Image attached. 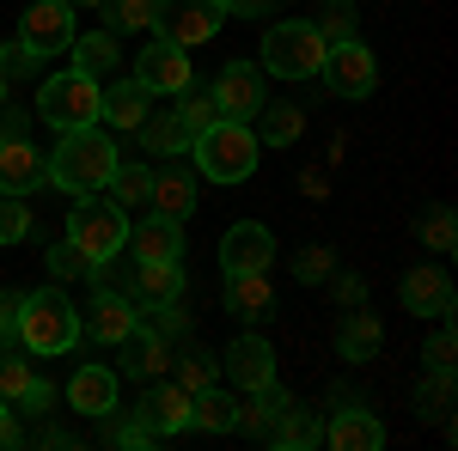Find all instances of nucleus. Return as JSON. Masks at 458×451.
Masks as SVG:
<instances>
[{
	"mask_svg": "<svg viewBox=\"0 0 458 451\" xmlns=\"http://www.w3.org/2000/svg\"><path fill=\"white\" fill-rule=\"evenodd\" d=\"M116 171V140L98 129V122H86V129H62L55 140V153H49V183L55 189H68V196H98Z\"/></svg>",
	"mask_w": 458,
	"mask_h": 451,
	"instance_id": "nucleus-1",
	"label": "nucleus"
},
{
	"mask_svg": "<svg viewBox=\"0 0 458 451\" xmlns=\"http://www.w3.org/2000/svg\"><path fill=\"white\" fill-rule=\"evenodd\" d=\"M19 347L25 354H73L80 347V312L62 287H37L19 299Z\"/></svg>",
	"mask_w": 458,
	"mask_h": 451,
	"instance_id": "nucleus-2",
	"label": "nucleus"
},
{
	"mask_svg": "<svg viewBox=\"0 0 458 451\" xmlns=\"http://www.w3.org/2000/svg\"><path fill=\"white\" fill-rule=\"evenodd\" d=\"M257 135H250V122H214L202 135L190 140V159H196V171L208 177V183H245L257 171Z\"/></svg>",
	"mask_w": 458,
	"mask_h": 451,
	"instance_id": "nucleus-3",
	"label": "nucleus"
},
{
	"mask_svg": "<svg viewBox=\"0 0 458 451\" xmlns=\"http://www.w3.org/2000/svg\"><path fill=\"white\" fill-rule=\"evenodd\" d=\"M98 98H105V86L92 79V73H55V79H43L37 86V122H49L55 135L62 129H86V122H98Z\"/></svg>",
	"mask_w": 458,
	"mask_h": 451,
	"instance_id": "nucleus-4",
	"label": "nucleus"
},
{
	"mask_svg": "<svg viewBox=\"0 0 458 451\" xmlns=\"http://www.w3.org/2000/svg\"><path fill=\"white\" fill-rule=\"evenodd\" d=\"M324 37H318V25H306V19H287V25H276V31L263 37V62L257 68L263 73H282V79H312L318 62H324Z\"/></svg>",
	"mask_w": 458,
	"mask_h": 451,
	"instance_id": "nucleus-5",
	"label": "nucleus"
},
{
	"mask_svg": "<svg viewBox=\"0 0 458 451\" xmlns=\"http://www.w3.org/2000/svg\"><path fill=\"white\" fill-rule=\"evenodd\" d=\"M68 238L86 250V263H105V256H123V238H129V220L110 202H92V196H73L68 213Z\"/></svg>",
	"mask_w": 458,
	"mask_h": 451,
	"instance_id": "nucleus-6",
	"label": "nucleus"
},
{
	"mask_svg": "<svg viewBox=\"0 0 458 451\" xmlns=\"http://www.w3.org/2000/svg\"><path fill=\"white\" fill-rule=\"evenodd\" d=\"M220 19H226L220 0H153V31L177 49H196V43L220 37Z\"/></svg>",
	"mask_w": 458,
	"mask_h": 451,
	"instance_id": "nucleus-7",
	"label": "nucleus"
},
{
	"mask_svg": "<svg viewBox=\"0 0 458 451\" xmlns=\"http://www.w3.org/2000/svg\"><path fill=\"white\" fill-rule=\"evenodd\" d=\"M318 73H324V86H330L336 98H367V92L379 86V62H373V49H367L360 37L330 43L324 62H318Z\"/></svg>",
	"mask_w": 458,
	"mask_h": 451,
	"instance_id": "nucleus-8",
	"label": "nucleus"
},
{
	"mask_svg": "<svg viewBox=\"0 0 458 451\" xmlns=\"http://www.w3.org/2000/svg\"><path fill=\"white\" fill-rule=\"evenodd\" d=\"M19 43L31 49L37 62L43 55H68L73 49V6L68 0H31L25 19H19Z\"/></svg>",
	"mask_w": 458,
	"mask_h": 451,
	"instance_id": "nucleus-9",
	"label": "nucleus"
},
{
	"mask_svg": "<svg viewBox=\"0 0 458 451\" xmlns=\"http://www.w3.org/2000/svg\"><path fill=\"white\" fill-rule=\"evenodd\" d=\"M214 110H220V122H250L257 110H263V68L257 62H226L220 68V79H214Z\"/></svg>",
	"mask_w": 458,
	"mask_h": 451,
	"instance_id": "nucleus-10",
	"label": "nucleus"
},
{
	"mask_svg": "<svg viewBox=\"0 0 458 451\" xmlns=\"http://www.w3.org/2000/svg\"><path fill=\"white\" fill-rule=\"evenodd\" d=\"M135 79H141L153 98H177V92H190V49H177L165 37H153L141 49V62H135Z\"/></svg>",
	"mask_w": 458,
	"mask_h": 451,
	"instance_id": "nucleus-11",
	"label": "nucleus"
},
{
	"mask_svg": "<svg viewBox=\"0 0 458 451\" xmlns=\"http://www.w3.org/2000/svg\"><path fill=\"white\" fill-rule=\"evenodd\" d=\"M123 250L135 263H183V220H165V213H147L129 226Z\"/></svg>",
	"mask_w": 458,
	"mask_h": 451,
	"instance_id": "nucleus-12",
	"label": "nucleus"
},
{
	"mask_svg": "<svg viewBox=\"0 0 458 451\" xmlns=\"http://www.w3.org/2000/svg\"><path fill=\"white\" fill-rule=\"evenodd\" d=\"M269 263H276L269 226H257V220L226 226V238H220V275H226V269H263V275H269Z\"/></svg>",
	"mask_w": 458,
	"mask_h": 451,
	"instance_id": "nucleus-13",
	"label": "nucleus"
},
{
	"mask_svg": "<svg viewBox=\"0 0 458 451\" xmlns=\"http://www.w3.org/2000/svg\"><path fill=\"white\" fill-rule=\"evenodd\" d=\"M135 323H141V305H135L129 293H98V299L86 305V317H80V330H86L92 342H105V347H116Z\"/></svg>",
	"mask_w": 458,
	"mask_h": 451,
	"instance_id": "nucleus-14",
	"label": "nucleus"
},
{
	"mask_svg": "<svg viewBox=\"0 0 458 451\" xmlns=\"http://www.w3.org/2000/svg\"><path fill=\"white\" fill-rule=\"evenodd\" d=\"M49 183V159L31 140H0V196H31Z\"/></svg>",
	"mask_w": 458,
	"mask_h": 451,
	"instance_id": "nucleus-15",
	"label": "nucleus"
},
{
	"mask_svg": "<svg viewBox=\"0 0 458 451\" xmlns=\"http://www.w3.org/2000/svg\"><path fill=\"white\" fill-rule=\"evenodd\" d=\"M403 312L416 317H453V275L440 263H422L403 275Z\"/></svg>",
	"mask_w": 458,
	"mask_h": 451,
	"instance_id": "nucleus-16",
	"label": "nucleus"
},
{
	"mask_svg": "<svg viewBox=\"0 0 458 451\" xmlns=\"http://www.w3.org/2000/svg\"><path fill=\"white\" fill-rule=\"evenodd\" d=\"M226 379H233V384H245V390H263V384L276 379V347L263 342L257 330H245L239 342L226 347Z\"/></svg>",
	"mask_w": 458,
	"mask_h": 451,
	"instance_id": "nucleus-17",
	"label": "nucleus"
},
{
	"mask_svg": "<svg viewBox=\"0 0 458 451\" xmlns=\"http://www.w3.org/2000/svg\"><path fill=\"white\" fill-rule=\"evenodd\" d=\"M135 421H141L153 439L183 433V427H190V390H177V384H153V390L141 397V409H135Z\"/></svg>",
	"mask_w": 458,
	"mask_h": 451,
	"instance_id": "nucleus-18",
	"label": "nucleus"
},
{
	"mask_svg": "<svg viewBox=\"0 0 458 451\" xmlns=\"http://www.w3.org/2000/svg\"><path fill=\"white\" fill-rule=\"evenodd\" d=\"M68 403L86 421L116 415V372H110V366H80V372L68 379Z\"/></svg>",
	"mask_w": 458,
	"mask_h": 451,
	"instance_id": "nucleus-19",
	"label": "nucleus"
},
{
	"mask_svg": "<svg viewBox=\"0 0 458 451\" xmlns=\"http://www.w3.org/2000/svg\"><path fill=\"white\" fill-rule=\"evenodd\" d=\"M147 98H153V92L129 73V79L105 86V98H98V122H110V129H123V135H129V129H141V122H147Z\"/></svg>",
	"mask_w": 458,
	"mask_h": 451,
	"instance_id": "nucleus-20",
	"label": "nucleus"
},
{
	"mask_svg": "<svg viewBox=\"0 0 458 451\" xmlns=\"http://www.w3.org/2000/svg\"><path fill=\"white\" fill-rule=\"evenodd\" d=\"M116 347H123L129 379H159V372L172 366V347H165V336H159V330H147V323H135V330H129Z\"/></svg>",
	"mask_w": 458,
	"mask_h": 451,
	"instance_id": "nucleus-21",
	"label": "nucleus"
},
{
	"mask_svg": "<svg viewBox=\"0 0 458 451\" xmlns=\"http://www.w3.org/2000/svg\"><path fill=\"white\" fill-rule=\"evenodd\" d=\"M324 439L336 451H379L386 446V427H379L373 409H336V421L324 427Z\"/></svg>",
	"mask_w": 458,
	"mask_h": 451,
	"instance_id": "nucleus-22",
	"label": "nucleus"
},
{
	"mask_svg": "<svg viewBox=\"0 0 458 451\" xmlns=\"http://www.w3.org/2000/svg\"><path fill=\"white\" fill-rule=\"evenodd\" d=\"M177 293H183V263H135V287H129V299L153 312V305H172Z\"/></svg>",
	"mask_w": 458,
	"mask_h": 451,
	"instance_id": "nucleus-23",
	"label": "nucleus"
},
{
	"mask_svg": "<svg viewBox=\"0 0 458 451\" xmlns=\"http://www.w3.org/2000/svg\"><path fill=\"white\" fill-rule=\"evenodd\" d=\"M269 305H276V287H269V275H263V269H226V312L263 317Z\"/></svg>",
	"mask_w": 458,
	"mask_h": 451,
	"instance_id": "nucleus-24",
	"label": "nucleus"
},
{
	"mask_svg": "<svg viewBox=\"0 0 458 451\" xmlns=\"http://www.w3.org/2000/svg\"><path fill=\"white\" fill-rule=\"evenodd\" d=\"M250 135H257V146H293V140L306 135V110L300 104H269V98H263V110L250 116Z\"/></svg>",
	"mask_w": 458,
	"mask_h": 451,
	"instance_id": "nucleus-25",
	"label": "nucleus"
},
{
	"mask_svg": "<svg viewBox=\"0 0 458 451\" xmlns=\"http://www.w3.org/2000/svg\"><path fill=\"white\" fill-rule=\"evenodd\" d=\"M153 213H165V220H183V213H196V177L183 171V165H165V171H153Z\"/></svg>",
	"mask_w": 458,
	"mask_h": 451,
	"instance_id": "nucleus-26",
	"label": "nucleus"
},
{
	"mask_svg": "<svg viewBox=\"0 0 458 451\" xmlns=\"http://www.w3.org/2000/svg\"><path fill=\"white\" fill-rule=\"evenodd\" d=\"M379 342H386V330H379L373 312H349L336 323V354H343V360H373Z\"/></svg>",
	"mask_w": 458,
	"mask_h": 451,
	"instance_id": "nucleus-27",
	"label": "nucleus"
},
{
	"mask_svg": "<svg viewBox=\"0 0 458 451\" xmlns=\"http://www.w3.org/2000/svg\"><path fill=\"white\" fill-rule=\"evenodd\" d=\"M73 62H80V73H92L98 86H105V73L123 68V49H116V31H92V37H73L68 49Z\"/></svg>",
	"mask_w": 458,
	"mask_h": 451,
	"instance_id": "nucleus-28",
	"label": "nucleus"
},
{
	"mask_svg": "<svg viewBox=\"0 0 458 451\" xmlns=\"http://www.w3.org/2000/svg\"><path fill=\"white\" fill-rule=\"evenodd\" d=\"M135 135H141V146H147V153H159V159L190 153V129H183V116H177V110H165V116H153V110H147V122L135 129Z\"/></svg>",
	"mask_w": 458,
	"mask_h": 451,
	"instance_id": "nucleus-29",
	"label": "nucleus"
},
{
	"mask_svg": "<svg viewBox=\"0 0 458 451\" xmlns=\"http://www.w3.org/2000/svg\"><path fill=\"white\" fill-rule=\"evenodd\" d=\"M233 397L220 390V384H208V390H196L190 397V427H202V433H233Z\"/></svg>",
	"mask_w": 458,
	"mask_h": 451,
	"instance_id": "nucleus-30",
	"label": "nucleus"
},
{
	"mask_svg": "<svg viewBox=\"0 0 458 451\" xmlns=\"http://www.w3.org/2000/svg\"><path fill=\"white\" fill-rule=\"evenodd\" d=\"M105 189H110V208L135 213L147 196H153V171H147V165H123V159H116V171H110Z\"/></svg>",
	"mask_w": 458,
	"mask_h": 451,
	"instance_id": "nucleus-31",
	"label": "nucleus"
},
{
	"mask_svg": "<svg viewBox=\"0 0 458 451\" xmlns=\"http://www.w3.org/2000/svg\"><path fill=\"white\" fill-rule=\"evenodd\" d=\"M416 238H422L428 250H440V256H453V244H458L453 208H428V213H416Z\"/></svg>",
	"mask_w": 458,
	"mask_h": 451,
	"instance_id": "nucleus-32",
	"label": "nucleus"
},
{
	"mask_svg": "<svg viewBox=\"0 0 458 451\" xmlns=\"http://www.w3.org/2000/svg\"><path fill=\"white\" fill-rule=\"evenodd\" d=\"M31 226H37V213H31L25 196H0V244L31 238Z\"/></svg>",
	"mask_w": 458,
	"mask_h": 451,
	"instance_id": "nucleus-33",
	"label": "nucleus"
},
{
	"mask_svg": "<svg viewBox=\"0 0 458 451\" xmlns=\"http://www.w3.org/2000/svg\"><path fill=\"white\" fill-rule=\"evenodd\" d=\"M105 25L110 31H147L153 25V0H105Z\"/></svg>",
	"mask_w": 458,
	"mask_h": 451,
	"instance_id": "nucleus-34",
	"label": "nucleus"
},
{
	"mask_svg": "<svg viewBox=\"0 0 458 451\" xmlns=\"http://www.w3.org/2000/svg\"><path fill=\"white\" fill-rule=\"evenodd\" d=\"M177 116H183L190 140L202 135V129H214V122H220V110H214V98H208V92H177Z\"/></svg>",
	"mask_w": 458,
	"mask_h": 451,
	"instance_id": "nucleus-35",
	"label": "nucleus"
},
{
	"mask_svg": "<svg viewBox=\"0 0 458 451\" xmlns=\"http://www.w3.org/2000/svg\"><path fill=\"white\" fill-rule=\"evenodd\" d=\"M416 409L434 415V421H446V409H453V372H440V366H434V379L416 390Z\"/></svg>",
	"mask_w": 458,
	"mask_h": 451,
	"instance_id": "nucleus-36",
	"label": "nucleus"
},
{
	"mask_svg": "<svg viewBox=\"0 0 458 451\" xmlns=\"http://www.w3.org/2000/svg\"><path fill=\"white\" fill-rule=\"evenodd\" d=\"M172 384H177V390H190V397H196V390H208V384H214V354H202V347H196V354H183Z\"/></svg>",
	"mask_w": 458,
	"mask_h": 451,
	"instance_id": "nucleus-37",
	"label": "nucleus"
},
{
	"mask_svg": "<svg viewBox=\"0 0 458 451\" xmlns=\"http://www.w3.org/2000/svg\"><path fill=\"white\" fill-rule=\"evenodd\" d=\"M25 384H31V360H25V347H19V354H0V403H19Z\"/></svg>",
	"mask_w": 458,
	"mask_h": 451,
	"instance_id": "nucleus-38",
	"label": "nucleus"
},
{
	"mask_svg": "<svg viewBox=\"0 0 458 451\" xmlns=\"http://www.w3.org/2000/svg\"><path fill=\"white\" fill-rule=\"evenodd\" d=\"M324 43H349L354 37V6L349 0H324V25H318Z\"/></svg>",
	"mask_w": 458,
	"mask_h": 451,
	"instance_id": "nucleus-39",
	"label": "nucleus"
},
{
	"mask_svg": "<svg viewBox=\"0 0 458 451\" xmlns=\"http://www.w3.org/2000/svg\"><path fill=\"white\" fill-rule=\"evenodd\" d=\"M43 263H49V275H55V280H73V275H86V269H92V263H86V250H80L73 238H62Z\"/></svg>",
	"mask_w": 458,
	"mask_h": 451,
	"instance_id": "nucleus-40",
	"label": "nucleus"
},
{
	"mask_svg": "<svg viewBox=\"0 0 458 451\" xmlns=\"http://www.w3.org/2000/svg\"><path fill=\"white\" fill-rule=\"evenodd\" d=\"M19 299H25V293H13V287L0 293V347H6V354H19Z\"/></svg>",
	"mask_w": 458,
	"mask_h": 451,
	"instance_id": "nucleus-41",
	"label": "nucleus"
},
{
	"mask_svg": "<svg viewBox=\"0 0 458 451\" xmlns=\"http://www.w3.org/2000/svg\"><path fill=\"white\" fill-rule=\"evenodd\" d=\"M49 403H55V384L31 372V384L19 390V403H13V409H25V415H49Z\"/></svg>",
	"mask_w": 458,
	"mask_h": 451,
	"instance_id": "nucleus-42",
	"label": "nucleus"
},
{
	"mask_svg": "<svg viewBox=\"0 0 458 451\" xmlns=\"http://www.w3.org/2000/svg\"><path fill=\"white\" fill-rule=\"evenodd\" d=\"M330 263H336L330 250H318V244H306V250L293 256V275H300V280H324V275H330Z\"/></svg>",
	"mask_w": 458,
	"mask_h": 451,
	"instance_id": "nucleus-43",
	"label": "nucleus"
},
{
	"mask_svg": "<svg viewBox=\"0 0 458 451\" xmlns=\"http://www.w3.org/2000/svg\"><path fill=\"white\" fill-rule=\"evenodd\" d=\"M110 446H153V433H147L141 421L129 415V421H110V433H105Z\"/></svg>",
	"mask_w": 458,
	"mask_h": 451,
	"instance_id": "nucleus-44",
	"label": "nucleus"
},
{
	"mask_svg": "<svg viewBox=\"0 0 458 451\" xmlns=\"http://www.w3.org/2000/svg\"><path fill=\"white\" fill-rule=\"evenodd\" d=\"M31 49H25V43H13V49H0V79H25V73H31Z\"/></svg>",
	"mask_w": 458,
	"mask_h": 451,
	"instance_id": "nucleus-45",
	"label": "nucleus"
},
{
	"mask_svg": "<svg viewBox=\"0 0 458 451\" xmlns=\"http://www.w3.org/2000/svg\"><path fill=\"white\" fill-rule=\"evenodd\" d=\"M453 354H458V342H453V330L440 323V330H434V342H428V366H440V372H453Z\"/></svg>",
	"mask_w": 458,
	"mask_h": 451,
	"instance_id": "nucleus-46",
	"label": "nucleus"
},
{
	"mask_svg": "<svg viewBox=\"0 0 458 451\" xmlns=\"http://www.w3.org/2000/svg\"><path fill=\"white\" fill-rule=\"evenodd\" d=\"M0 446H25V427H19V409L0 403Z\"/></svg>",
	"mask_w": 458,
	"mask_h": 451,
	"instance_id": "nucleus-47",
	"label": "nucleus"
},
{
	"mask_svg": "<svg viewBox=\"0 0 458 451\" xmlns=\"http://www.w3.org/2000/svg\"><path fill=\"white\" fill-rule=\"evenodd\" d=\"M226 13H239V19H263V13H276V0H220Z\"/></svg>",
	"mask_w": 458,
	"mask_h": 451,
	"instance_id": "nucleus-48",
	"label": "nucleus"
},
{
	"mask_svg": "<svg viewBox=\"0 0 458 451\" xmlns=\"http://www.w3.org/2000/svg\"><path fill=\"white\" fill-rule=\"evenodd\" d=\"M0 140H25V116L19 110H0Z\"/></svg>",
	"mask_w": 458,
	"mask_h": 451,
	"instance_id": "nucleus-49",
	"label": "nucleus"
},
{
	"mask_svg": "<svg viewBox=\"0 0 458 451\" xmlns=\"http://www.w3.org/2000/svg\"><path fill=\"white\" fill-rule=\"evenodd\" d=\"M68 6H92V13H105V0H68Z\"/></svg>",
	"mask_w": 458,
	"mask_h": 451,
	"instance_id": "nucleus-50",
	"label": "nucleus"
},
{
	"mask_svg": "<svg viewBox=\"0 0 458 451\" xmlns=\"http://www.w3.org/2000/svg\"><path fill=\"white\" fill-rule=\"evenodd\" d=\"M0 110H6V79H0Z\"/></svg>",
	"mask_w": 458,
	"mask_h": 451,
	"instance_id": "nucleus-51",
	"label": "nucleus"
}]
</instances>
